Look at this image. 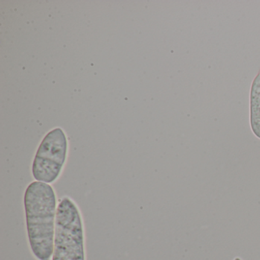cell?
Masks as SVG:
<instances>
[{"label": "cell", "instance_id": "6da1fadb", "mask_svg": "<svg viewBox=\"0 0 260 260\" xmlns=\"http://www.w3.org/2000/svg\"><path fill=\"white\" fill-rule=\"evenodd\" d=\"M57 206V196L51 185L35 181L28 185L24 194L27 232L38 260H51L53 256Z\"/></svg>", "mask_w": 260, "mask_h": 260}, {"label": "cell", "instance_id": "7a4b0ae2", "mask_svg": "<svg viewBox=\"0 0 260 260\" xmlns=\"http://www.w3.org/2000/svg\"><path fill=\"white\" fill-rule=\"evenodd\" d=\"M84 226L81 212L71 198L58 203L52 260H86Z\"/></svg>", "mask_w": 260, "mask_h": 260}, {"label": "cell", "instance_id": "3957f363", "mask_svg": "<svg viewBox=\"0 0 260 260\" xmlns=\"http://www.w3.org/2000/svg\"><path fill=\"white\" fill-rule=\"evenodd\" d=\"M68 141L60 127L48 132L36 152L32 164L33 177L36 181L51 184L55 182L66 162Z\"/></svg>", "mask_w": 260, "mask_h": 260}, {"label": "cell", "instance_id": "277c9868", "mask_svg": "<svg viewBox=\"0 0 260 260\" xmlns=\"http://www.w3.org/2000/svg\"><path fill=\"white\" fill-rule=\"evenodd\" d=\"M250 127L252 133L260 139V71L251 86Z\"/></svg>", "mask_w": 260, "mask_h": 260}, {"label": "cell", "instance_id": "5b68a950", "mask_svg": "<svg viewBox=\"0 0 260 260\" xmlns=\"http://www.w3.org/2000/svg\"><path fill=\"white\" fill-rule=\"evenodd\" d=\"M234 260H242L241 258H240V257H236V258H234Z\"/></svg>", "mask_w": 260, "mask_h": 260}]
</instances>
